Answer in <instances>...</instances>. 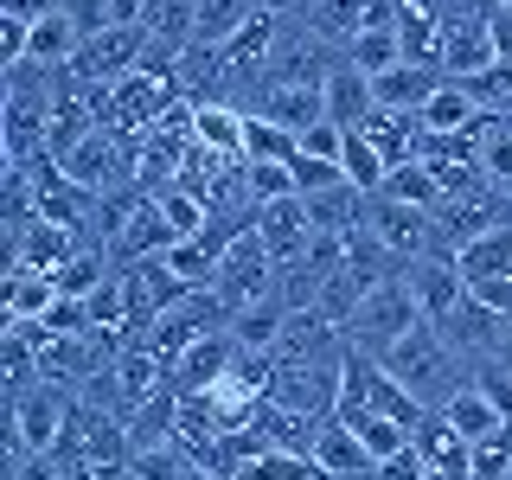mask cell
I'll return each mask as SVG.
<instances>
[{
	"mask_svg": "<svg viewBox=\"0 0 512 480\" xmlns=\"http://www.w3.org/2000/svg\"><path fill=\"white\" fill-rule=\"evenodd\" d=\"M378 365H384L397 384H404V391H410L423 410H442L448 397L468 384V372H461V352H455V340H448L436 320H423V327H416L410 340L391 352V359H378Z\"/></svg>",
	"mask_w": 512,
	"mask_h": 480,
	"instance_id": "1",
	"label": "cell"
},
{
	"mask_svg": "<svg viewBox=\"0 0 512 480\" xmlns=\"http://www.w3.org/2000/svg\"><path fill=\"white\" fill-rule=\"evenodd\" d=\"M423 301L410 295V282H404V269H397V276H384L372 295L359 301V314L346 320V346L352 352H365V359H391L397 346L410 340L416 327H423Z\"/></svg>",
	"mask_w": 512,
	"mask_h": 480,
	"instance_id": "2",
	"label": "cell"
},
{
	"mask_svg": "<svg viewBox=\"0 0 512 480\" xmlns=\"http://www.w3.org/2000/svg\"><path fill=\"white\" fill-rule=\"evenodd\" d=\"M346 410L391 416V423H404V429H416V423L429 416V410L404 391V384L384 372L378 359H365V352H346V359H340V410H333V416H346Z\"/></svg>",
	"mask_w": 512,
	"mask_h": 480,
	"instance_id": "3",
	"label": "cell"
},
{
	"mask_svg": "<svg viewBox=\"0 0 512 480\" xmlns=\"http://www.w3.org/2000/svg\"><path fill=\"white\" fill-rule=\"evenodd\" d=\"M365 231L384 244V256H391L397 269L416 263V256H429V250H442V224H436V212H416V205L384 199V192H372V199H365Z\"/></svg>",
	"mask_w": 512,
	"mask_h": 480,
	"instance_id": "4",
	"label": "cell"
},
{
	"mask_svg": "<svg viewBox=\"0 0 512 480\" xmlns=\"http://www.w3.org/2000/svg\"><path fill=\"white\" fill-rule=\"evenodd\" d=\"M71 391L64 384H39V391L13 397V429H7V455H52L64 423H71Z\"/></svg>",
	"mask_w": 512,
	"mask_h": 480,
	"instance_id": "5",
	"label": "cell"
},
{
	"mask_svg": "<svg viewBox=\"0 0 512 480\" xmlns=\"http://www.w3.org/2000/svg\"><path fill=\"white\" fill-rule=\"evenodd\" d=\"M340 64H346L340 45L320 39L314 26H288V13H282V39H276V58H269L263 84H327Z\"/></svg>",
	"mask_w": 512,
	"mask_h": 480,
	"instance_id": "6",
	"label": "cell"
},
{
	"mask_svg": "<svg viewBox=\"0 0 512 480\" xmlns=\"http://www.w3.org/2000/svg\"><path fill=\"white\" fill-rule=\"evenodd\" d=\"M141 52H148V26H109V32H96V39H84V52L64 64V71H71L77 84L109 90V84H122V77H135Z\"/></svg>",
	"mask_w": 512,
	"mask_h": 480,
	"instance_id": "7",
	"label": "cell"
},
{
	"mask_svg": "<svg viewBox=\"0 0 512 480\" xmlns=\"http://www.w3.org/2000/svg\"><path fill=\"white\" fill-rule=\"evenodd\" d=\"M269 404L301 410L314 423H333V410H340V365H282Z\"/></svg>",
	"mask_w": 512,
	"mask_h": 480,
	"instance_id": "8",
	"label": "cell"
},
{
	"mask_svg": "<svg viewBox=\"0 0 512 480\" xmlns=\"http://www.w3.org/2000/svg\"><path fill=\"white\" fill-rule=\"evenodd\" d=\"M404 282H410V295L423 301L429 320H448L468 301V276H461L455 250H429V256H416V263H404Z\"/></svg>",
	"mask_w": 512,
	"mask_h": 480,
	"instance_id": "9",
	"label": "cell"
},
{
	"mask_svg": "<svg viewBox=\"0 0 512 480\" xmlns=\"http://www.w3.org/2000/svg\"><path fill=\"white\" fill-rule=\"evenodd\" d=\"M244 109L282 122L288 135H308V128L327 122V84H256Z\"/></svg>",
	"mask_w": 512,
	"mask_h": 480,
	"instance_id": "10",
	"label": "cell"
},
{
	"mask_svg": "<svg viewBox=\"0 0 512 480\" xmlns=\"http://www.w3.org/2000/svg\"><path fill=\"white\" fill-rule=\"evenodd\" d=\"M237 333L224 327V333H205V340H192L180 359H173V391L180 397H205L218 378H231V365H237Z\"/></svg>",
	"mask_w": 512,
	"mask_h": 480,
	"instance_id": "11",
	"label": "cell"
},
{
	"mask_svg": "<svg viewBox=\"0 0 512 480\" xmlns=\"http://www.w3.org/2000/svg\"><path fill=\"white\" fill-rule=\"evenodd\" d=\"M256 237H263V250L276 256V263H295V256H308V244H314L308 199H301V192H288V199L256 205Z\"/></svg>",
	"mask_w": 512,
	"mask_h": 480,
	"instance_id": "12",
	"label": "cell"
},
{
	"mask_svg": "<svg viewBox=\"0 0 512 480\" xmlns=\"http://www.w3.org/2000/svg\"><path fill=\"white\" fill-rule=\"evenodd\" d=\"M52 308H58V276H45L32 263H7V276H0V314L7 320H45Z\"/></svg>",
	"mask_w": 512,
	"mask_h": 480,
	"instance_id": "13",
	"label": "cell"
},
{
	"mask_svg": "<svg viewBox=\"0 0 512 480\" xmlns=\"http://www.w3.org/2000/svg\"><path fill=\"white\" fill-rule=\"evenodd\" d=\"M448 84V71H436V64H397V71L372 77L378 90V109H391V116H423V103Z\"/></svg>",
	"mask_w": 512,
	"mask_h": 480,
	"instance_id": "14",
	"label": "cell"
},
{
	"mask_svg": "<svg viewBox=\"0 0 512 480\" xmlns=\"http://www.w3.org/2000/svg\"><path fill=\"white\" fill-rule=\"evenodd\" d=\"M436 327L448 333V340H455L461 359H493V352H500V333H506V314H493L487 301H474V295H468L448 320H436Z\"/></svg>",
	"mask_w": 512,
	"mask_h": 480,
	"instance_id": "15",
	"label": "cell"
},
{
	"mask_svg": "<svg viewBox=\"0 0 512 480\" xmlns=\"http://www.w3.org/2000/svg\"><path fill=\"white\" fill-rule=\"evenodd\" d=\"M372 116H378V90H372V77L352 71V64H340V71L327 77V122L352 135V128H365Z\"/></svg>",
	"mask_w": 512,
	"mask_h": 480,
	"instance_id": "16",
	"label": "cell"
},
{
	"mask_svg": "<svg viewBox=\"0 0 512 480\" xmlns=\"http://www.w3.org/2000/svg\"><path fill=\"white\" fill-rule=\"evenodd\" d=\"M314 468L327 474V480H372V468H378V461L365 455V442L352 436V429L340 423V416H333V423L320 429V442H314Z\"/></svg>",
	"mask_w": 512,
	"mask_h": 480,
	"instance_id": "17",
	"label": "cell"
},
{
	"mask_svg": "<svg viewBox=\"0 0 512 480\" xmlns=\"http://www.w3.org/2000/svg\"><path fill=\"white\" fill-rule=\"evenodd\" d=\"M256 429H263V442L269 448H282V455H308L314 461V442H320V429L327 423H314V416H301V410H282V404H256V416H250Z\"/></svg>",
	"mask_w": 512,
	"mask_h": 480,
	"instance_id": "18",
	"label": "cell"
},
{
	"mask_svg": "<svg viewBox=\"0 0 512 480\" xmlns=\"http://www.w3.org/2000/svg\"><path fill=\"white\" fill-rule=\"evenodd\" d=\"M455 263H461V276H468V288L512 276V218L493 224V231H480V237H468V244L455 250Z\"/></svg>",
	"mask_w": 512,
	"mask_h": 480,
	"instance_id": "19",
	"label": "cell"
},
{
	"mask_svg": "<svg viewBox=\"0 0 512 480\" xmlns=\"http://www.w3.org/2000/svg\"><path fill=\"white\" fill-rule=\"evenodd\" d=\"M256 13H263V0H199V20H192V45H212V52H224V45L244 32Z\"/></svg>",
	"mask_w": 512,
	"mask_h": 480,
	"instance_id": "20",
	"label": "cell"
},
{
	"mask_svg": "<svg viewBox=\"0 0 512 480\" xmlns=\"http://www.w3.org/2000/svg\"><path fill=\"white\" fill-rule=\"evenodd\" d=\"M480 122H487V109H480L455 77H448V84L423 103V128H429V135H474Z\"/></svg>",
	"mask_w": 512,
	"mask_h": 480,
	"instance_id": "21",
	"label": "cell"
},
{
	"mask_svg": "<svg viewBox=\"0 0 512 480\" xmlns=\"http://www.w3.org/2000/svg\"><path fill=\"white\" fill-rule=\"evenodd\" d=\"M442 416H448V423L461 429V436H468V448H474V442H487V436H500V429H512L506 416L493 410V397L480 391L474 378H468V384H461V391H455V397L442 404Z\"/></svg>",
	"mask_w": 512,
	"mask_h": 480,
	"instance_id": "22",
	"label": "cell"
},
{
	"mask_svg": "<svg viewBox=\"0 0 512 480\" xmlns=\"http://www.w3.org/2000/svg\"><path fill=\"white\" fill-rule=\"evenodd\" d=\"M410 448L429 461V468H468V455H474V448H468V436H461V429L448 423L442 410H429L423 423L410 429Z\"/></svg>",
	"mask_w": 512,
	"mask_h": 480,
	"instance_id": "23",
	"label": "cell"
},
{
	"mask_svg": "<svg viewBox=\"0 0 512 480\" xmlns=\"http://www.w3.org/2000/svg\"><path fill=\"white\" fill-rule=\"evenodd\" d=\"M173 429H180V391H154L148 404L128 410V442L135 448H154V442H173Z\"/></svg>",
	"mask_w": 512,
	"mask_h": 480,
	"instance_id": "24",
	"label": "cell"
},
{
	"mask_svg": "<svg viewBox=\"0 0 512 480\" xmlns=\"http://www.w3.org/2000/svg\"><path fill=\"white\" fill-rule=\"evenodd\" d=\"M244 128H250V109H237V103H199V148L244 160Z\"/></svg>",
	"mask_w": 512,
	"mask_h": 480,
	"instance_id": "25",
	"label": "cell"
},
{
	"mask_svg": "<svg viewBox=\"0 0 512 480\" xmlns=\"http://www.w3.org/2000/svg\"><path fill=\"white\" fill-rule=\"evenodd\" d=\"M346 64H352V71H365V77L397 71V64H404V39H397V26H365L359 39L346 45Z\"/></svg>",
	"mask_w": 512,
	"mask_h": 480,
	"instance_id": "26",
	"label": "cell"
},
{
	"mask_svg": "<svg viewBox=\"0 0 512 480\" xmlns=\"http://www.w3.org/2000/svg\"><path fill=\"white\" fill-rule=\"evenodd\" d=\"M340 167H346V180L359 186L365 199H372V192H384V180H391V160H384V154H378V141H372V135H359V128L346 135Z\"/></svg>",
	"mask_w": 512,
	"mask_h": 480,
	"instance_id": "27",
	"label": "cell"
},
{
	"mask_svg": "<svg viewBox=\"0 0 512 480\" xmlns=\"http://www.w3.org/2000/svg\"><path fill=\"white\" fill-rule=\"evenodd\" d=\"M340 423H346L352 436L365 442V455H372V461H391V455H404V448H410V429H404V423H391V416H365V410H346Z\"/></svg>",
	"mask_w": 512,
	"mask_h": 480,
	"instance_id": "28",
	"label": "cell"
},
{
	"mask_svg": "<svg viewBox=\"0 0 512 480\" xmlns=\"http://www.w3.org/2000/svg\"><path fill=\"white\" fill-rule=\"evenodd\" d=\"M384 199H404V205H416V212H436L442 186H436V173H429V160H404V167H391Z\"/></svg>",
	"mask_w": 512,
	"mask_h": 480,
	"instance_id": "29",
	"label": "cell"
},
{
	"mask_svg": "<svg viewBox=\"0 0 512 480\" xmlns=\"http://www.w3.org/2000/svg\"><path fill=\"white\" fill-rule=\"evenodd\" d=\"M295 154H301V135H288V128L269 122V116H250V128H244V160H282V167H295Z\"/></svg>",
	"mask_w": 512,
	"mask_h": 480,
	"instance_id": "30",
	"label": "cell"
},
{
	"mask_svg": "<svg viewBox=\"0 0 512 480\" xmlns=\"http://www.w3.org/2000/svg\"><path fill=\"white\" fill-rule=\"evenodd\" d=\"M186 474H192V461H186V448H173V442L135 448L128 468H122V480H186Z\"/></svg>",
	"mask_w": 512,
	"mask_h": 480,
	"instance_id": "31",
	"label": "cell"
},
{
	"mask_svg": "<svg viewBox=\"0 0 512 480\" xmlns=\"http://www.w3.org/2000/svg\"><path fill=\"white\" fill-rule=\"evenodd\" d=\"M231 480H327V474H320L308 455H282V448H269V455H250Z\"/></svg>",
	"mask_w": 512,
	"mask_h": 480,
	"instance_id": "32",
	"label": "cell"
},
{
	"mask_svg": "<svg viewBox=\"0 0 512 480\" xmlns=\"http://www.w3.org/2000/svg\"><path fill=\"white\" fill-rule=\"evenodd\" d=\"M244 186H250V205L288 199L295 192V167H282V160H244Z\"/></svg>",
	"mask_w": 512,
	"mask_h": 480,
	"instance_id": "33",
	"label": "cell"
},
{
	"mask_svg": "<svg viewBox=\"0 0 512 480\" xmlns=\"http://www.w3.org/2000/svg\"><path fill=\"white\" fill-rule=\"evenodd\" d=\"M340 186H352L340 160H320V154H295V192H301V199H314V192H340Z\"/></svg>",
	"mask_w": 512,
	"mask_h": 480,
	"instance_id": "34",
	"label": "cell"
},
{
	"mask_svg": "<svg viewBox=\"0 0 512 480\" xmlns=\"http://www.w3.org/2000/svg\"><path fill=\"white\" fill-rule=\"evenodd\" d=\"M301 154H320V160H340L346 154V128H333V122H320L301 135Z\"/></svg>",
	"mask_w": 512,
	"mask_h": 480,
	"instance_id": "35",
	"label": "cell"
},
{
	"mask_svg": "<svg viewBox=\"0 0 512 480\" xmlns=\"http://www.w3.org/2000/svg\"><path fill=\"white\" fill-rule=\"evenodd\" d=\"M372 480H429V461L416 455V448H404V455H391V461H378Z\"/></svg>",
	"mask_w": 512,
	"mask_h": 480,
	"instance_id": "36",
	"label": "cell"
},
{
	"mask_svg": "<svg viewBox=\"0 0 512 480\" xmlns=\"http://www.w3.org/2000/svg\"><path fill=\"white\" fill-rule=\"evenodd\" d=\"M26 39H32V26H26V20H0V71L26 64Z\"/></svg>",
	"mask_w": 512,
	"mask_h": 480,
	"instance_id": "37",
	"label": "cell"
},
{
	"mask_svg": "<svg viewBox=\"0 0 512 480\" xmlns=\"http://www.w3.org/2000/svg\"><path fill=\"white\" fill-rule=\"evenodd\" d=\"M52 13H64V0H0V20L39 26V20H52Z\"/></svg>",
	"mask_w": 512,
	"mask_h": 480,
	"instance_id": "38",
	"label": "cell"
},
{
	"mask_svg": "<svg viewBox=\"0 0 512 480\" xmlns=\"http://www.w3.org/2000/svg\"><path fill=\"white\" fill-rule=\"evenodd\" d=\"M487 32H493V52L512 64V7H493L487 13Z\"/></svg>",
	"mask_w": 512,
	"mask_h": 480,
	"instance_id": "39",
	"label": "cell"
},
{
	"mask_svg": "<svg viewBox=\"0 0 512 480\" xmlns=\"http://www.w3.org/2000/svg\"><path fill=\"white\" fill-rule=\"evenodd\" d=\"M109 26H148V0H109Z\"/></svg>",
	"mask_w": 512,
	"mask_h": 480,
	"instance_id": "40",
	"label": "cell"
},
{
	"mask_svg": "<svg viewBox=\"0 0 512 480\" xmlns=\"http://www.w3.org/2000/svg\"><path fill=\"white\" fill-rule=\"evenodd\" d=\"M500 359H512V314H506V333H500Z\"/></svg>",
	"mask_w": 512,
	"mask_h": 480,
	"instance_id": "41",
	"label": "cell"
},
{
	"mask_svg": "<svg viewBox=\"0 0 512 480\" xmlns=\"http://www.w3.org/2000/svg\"><path fill=\"white\" fill-rule=\"evenodd\" d=\"M192 7H199V0H192Z\"/></svg>",
	"mask_w": 512,
	"mask_h": 480,
	"instance_id": "42",
	"label": "cell"
}]
</instances>
